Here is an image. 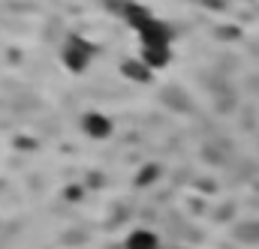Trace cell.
Masks as SVG:
<instances>
[{
  "label": "cell",
  "mask_w": 259,
  "mask_h": 249,
  "mask_svg": "<svg viewBox=\"0 0 259 249\" xmlns=\"http://www.w3.org/2000/svg\"><path fill=\"white\" fill-rule=\"evenodd\" d=\"M94 57H97V45L88 36H81V33H69L64 39V45H61V63H64L66 72H72V75L88 72Z\"/></svg>",
  "instance_id": "cell-1"
},
{
  "label": "cell",
  "mask_w": 259,
  "mask_h": 249,
  "mask_svg": "<svg viewBox=\"0 0 259 249\" xmlns=\"http://www.w3.org/2000/svg\"><path fill=\"white\" fill-rule=\"evenodd\" d=\"M139 48H172L175 42V27L163 18H154L151 24H145L139 33Z\"/></svg>",
  "instance_id": "cell-2"
},
{
  "label": "cell",
  "mask_w": 259,
  "mask_h": 249,
  "mask_svg": "<svg viewBox=\"0 0 259 249\" xmlns=\"http://www.w3.org/2000/svg\"><path fill=\"white\" fill-rule=\"evenodd\" d=\"M81 132H84L91 141H106V138H112L115 123H112V117H109L106 111L91 108V111L81 114Z\"/></svg>",
  "instance_id": "cell-3"
},
{
  "label": "cell",
  "mask_w": 259,
  "mask_h": 249,
  "mask_svg": "<svg viewBox=\"0 0 259 249\" xmlns=\"http://www.w3.org/2000/svg\"><path fill=\"white\" fill-rule=\"evenodd\" d=\"M118 72H121L127 81H133V84H148V81H154V69L142 60V57H124L121 66H118Z\"/></svg>",
  "instance_id": "cell-4"
},
{
  "label": "cell",
  "mask_w": 259,
  "mask_h": 249,
  "mask_svg": "<svg viewBox=\"0 0 259 249\" xmlns=\"http://www.w3.org/2000/svg\"><path fill=\"white\" fill-rule=\"evenodd\" d=\"M154 18H157V15H154V12H151V9H148L145 3H139V0H133V3L127 6V12H124V18H121V21L127 24L130 30H136V33H139V30H142L145 24H151Z\"/></svg>",
  "instance_id": "cell-5"
},
{
  "label": "cell",
  "mask_w": 259,
  "mask_h": 249,
  "mask_svg": "<svg viewBox=\"0 0 259 249\" xmlns=\"http://www.w3.org/2000/svg\"><path fill=\"white\" fill-rule=\"evenodd\" d=\"M124 249H160V234L154 228H133L124 237Z\"/></svg>",
  "instance_id": "cell-6"
},
{
  "label": "cell",
  "mask_w": 259,
  "mask_h": 249,
  "mask_svg": "<svg viewBox=\"0 0 259 249\" xmlns=\"http://www.w3.org/2000/svg\"><path fill=\"white\" fill-rule=\"evenodd\" d=\"M139 57L157 72V69H166L172 63V48H139Z\"/></svg>",
  "instance_id": "cell-7"
},
{
  "label": "cell",
  "mask_w": 259,
  "mask_h": 249,
  "mask_svg": "<svg viewBox=\"0 0 259 249\" xmlns=\"http://www.w3.org/2000/svg\"><path fill=\"white\" fill-rule=\"evenodd\" d=\"M160 174H163V168H160L157 162H145V165H142V171L136 174V186H139V189L154 186V183L160 180Z\"/></svg>",
  "instance_id": "cell-8"
},
{
  "label": "cell",
  "mask_w": 259,
  "mask_h": 249,
  "mask_svg": "<svg viewBox=\"0 0 259 249\" xmlns=\"http://www.w3.org/2000/svg\"><path fill=\"white\" fill-rule=\"evenodd\" d=\"M100 3H103V9L112 12L115 18H124V12H127V6L133 3V0H100Z\"/></svg>",
  "instance_id": "cell-9"
},
{
  "label": "cell",
  "mask_w": 259,
  "mask_h": 249,
  "mask_svg": "<svg viewBox=\"0 0 259 249\" xmlns=\"http://www.w3.org/2000/svg\"><path fill=\"white\" fill-rule=\"evenodd\" d=\"M64 195L69 198V201H75V198H84V189L78 186V183H69V186L64 189Z\"/></svg>",
  "instance_id": "cell-10"
},
{
  "label": "cell",
  "mask_w": 259,
  "mask_h": 249,
  "mask_svg": "<svg viewBox=\"0 0 259 249\" xmlns=\"http://www.w3.org/2000/svg\"><path fill=\"white\" fill-rule=\"evenodd\" d=\"M238 3H247V0H238Z\"/></svg>",
  "instance_id": "cell-11"
}]
</instances>
